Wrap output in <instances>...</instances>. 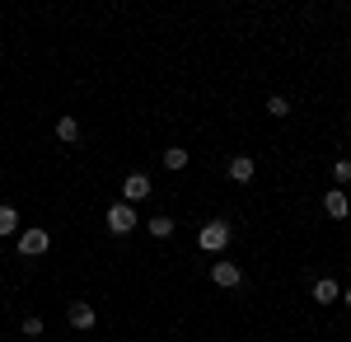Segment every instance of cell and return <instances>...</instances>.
I'll use <instances>...</instances> for the list:
<instances>
[{
    "instance_id": "6da1fadb",
    "label": "cell",
    "mask_w": 351,
    "mask_h": 342,
    "mask_svg": "<svg viewBox=\"0 0 351 342\" xmlns=\"http://www.w3.org/2000/svg\"><path fill=\"white\" fill-rule=\"evenodd\" d=\"M197 244H202L206 253H225V244H230V220H206L202 235H197Z\"/></svg>"
},
{
    "instance_id": "7a4b0ae2",
    "label": "cell",
    "mask_w": 351,
    "mask_h": 342,
    "mask_svg": "<svg viewBox=\"0 0 351 342\" xmlns=\"http://www.w3.org/2000/svg\"><path fill=\"white\" fill-rule=\"evenodd\" d=\"M47 249H52V235H47V230H38V225H33V230H19V253H24V258H43Z\"/></svg>"
},
{
    "instance_id": "3957f363",
    "label": "cell",
    "mask_w": 351,
    "mask_h": 342,
    "mask_svg": "<svg viewBox=\"0 0 351 342\" xmlns=\"http://www.w3.org/2000/svg\"><path fill=\"white\" fill-rule=\"evenodd\" d=\"M108 230H112V235H132V230H136V207L112 202V207H108Z\"/></svg>"
},
{
    "instance_id": "277c9868",
    "label": "cell",
    "mask_w": 351,
    "mask_h": 342,
    "mask_svg": "<svg viewBox=\"0 0 351 342\" xmlns=\"http://www.w3.org/2000/svg\"><path fill=\"white\" fill-rule=\"evenodd\" d=\"M211 282L225 286V290H234V286H243V272L230 263V258H216V263H211Z\"/></svg>"
},
{
    "instance_id": "5b68a950",
    "label": "cell",
    "mask_w": 351,
    "mask_h": 342,
    "mask_svg": "<svg viewBox=\"0 0 351 342\" xmlns=\"http://www.w3.org/2000/svg\"><path fill=\"white\" fill-rule=\"evenodd\" d=\"M99 323V315H94V305L89 300H71V328H80V333H89Z\"/></svg>"
},
{
    "instance_id": "8992f818",
    "label": "cell",
    "mask_w": 351,
    "mask_h": 342,
    "mask_svg": "<svg viewBox=\"0 0 351 342\" xmlns=\"http://www.w3.org/2000/svg\"><path fill=\"white\" fill-rule=\"evenodd\" d=\"M122 197H127V207H132V202H145V197H150V179H145V174H127Z\"/></svg>"
},
{
    "instance_id": "52a82bcc",
    "label": "cell",
    "mask_w": 351,
    "mask_h": 342,
    "mask_svg": "<svg viewBox=\"0 0 351 342\" xmlns=\"http://www.w3.org/2000/svg\"><path fill=\"white\" fill-rule=\"evenodd\" d=\"M324 211L332 216V220H347V216H351V202H347V192H342V187H332V192L324 197Z\"/></svg>"
},
{
    "instance_id": "ba28073f",
    "label": "cell",
    "mask_w": 351,
    "mask_h": 342,
    "mask_svg": "<svg viewBox=\"0 0 351 342\" xmlns=\"http://www.w3.org/2000/svg\"><path fill=\"white\" fill-rule=\"evenodd\" d=\"M225 174H230V183H253V159H248V155H234Z\"/></svg>"
},
{
    "instance_id": "9c48e42d",
    "label": "cell",
    "mask_w": 351,
    "mask_h": 342,
    "mask_svg": "<svg viewBox=\"0 0 351 342\" xmlns=\"http://www.w3.org/2000/svg\"><path fill=\"white\" fill-rule=\"evenodd\" d=\"M337 295H342V286H337V277H319V282H314V300H319V305H332Z\"/></svg>"
},
{
    "instance_id": "30bf717a",
    "label": "cell",
    "mask_w": 351,
    "mask_h": 342,
    "mask_svg": "<svg viewBox=\"0 0 351 342\" xmlns=\"http://www.w3.org/2000/svg\"><path fill=\"white\" fill-rule=\"evenodd\" d=\"M10 235H19V211L0 202V239H10Z\"/></svg>"
},
{
    "instance_id": "8fae6325",
    "label": "cell",
    "mask_w": 351,
    "mask_h": 342,
    "mask_svg": "<svg viewBox=\"0 0 351 342\" xmlns=\"http://www.w3.org/2000/svg\"><path fill=\"white\" fill-rule=\"evenodd\" d=\"M56 141L75 146V141H80V122H75V117H61V122H56Z\"/></svg>"
},
{
    "instance_id": "7c38bea8",
    "label": "cell",
    "mask_w": 351,
    "mask_h": 342,
    "mask_svg": "<svg viewBox=\"0 0 351 342\" xmlns=\"http://www.w3.org/2000/svg\"><path fill=\"white\" fill-rule=\"evenodd\" d=\"M164 169H188V150L183 146H169L164 150Z\"/></svg>"
},
{
    "instance_id": "4fadbf2b",
    "label": "cell",
    "mask_w": 351,
    "mask_h": 342,
    "mask_svg": "<svg viewBox=\"0 0 351 342\" xmlns=\"http://www.w3.org/2000/svg\"><path fill=\"white\" fill-rule=\"evenodd\" d=\"M150 235L169 239V235H173V216H150Z\"/></svg>"
},
{
    "instance_id": "5bb4252c",
    "label": "cell",
    "mask_w": 351,
    "mask_h": 342,
    "mask_svg": "<svg viewBox=\"0 0 351 342\" xmlns=\"http://www.w3.org/2000/svg\"><path fill=\"white\" fill-rule=\"evenodd\" d=\"M267 113H271V117H286V113H291V99H281V94H271V99H267Z\"/></svg>"
},
{
    "instance_id": "9a60e30c",
    "label": "cell",
    "mask_w": 351,
    "mask_h": 342,
    "mask_svg": "<svg viewBox=\"0 0 351 342\" xmlns=\"http://www.w3.org/2000/svg\"><path fill=\"white\" fill-rule=\"evenodd\" d=\"M332 179H337V187L351 183V159H337V164H332Z\"/></svg>"
},
{
    "instance_id": "2e32d148",
    "label": "cell",
    "mask_w": 351,
    "mask_h": 342,
    "mask_svg": "<svg viewBox=\"0 0 351 342\" xmlns=\"http://www.w3.org/2000/svg\"><path fill=\"white\" fill-rule=\"evenodd\" d=\"M19 333H24V338H43V319H24Z\"/></svg>"
},
{
    "instance_id": "e0dca14e",
    "label": "cell",
    "mask_w": 351,
    "mask_h": 342,
    "mask_svg": "<svg viewBox=\"0 0 351 342\" xmlns=\"http://www.w3.org/2000/svg\"><path fill=\"white\" fill-rule=\"evenodd\" d=\"M342 300H347V305H351V286H342Z\"/></svg>"
}]
</instances>
